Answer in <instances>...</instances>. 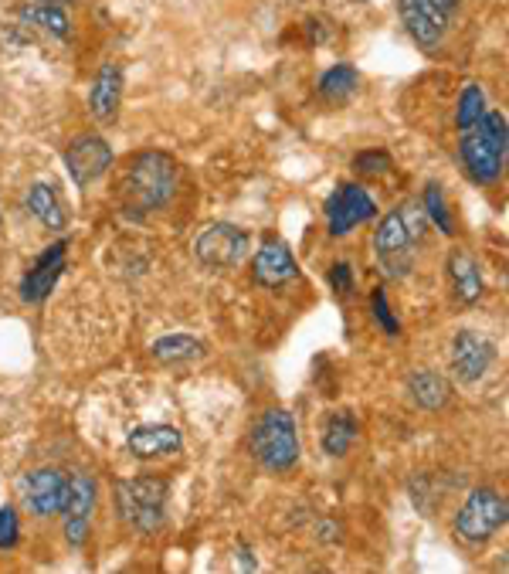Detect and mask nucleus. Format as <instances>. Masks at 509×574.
I'll list each match as a JSON object with an SVG mask.
<instances>
[{"instance_id":"obj_1","label":"nucleus","mask_w":509,"mask_h":574,"mask_svg":"<svg viewBox=\"0 0 509 574\" xmlns=\"http://www.w3.org/2000/svg\"><path fill=\"white\" fill-rule=\"evenodd\" d=\"M177 194V164L174 157L160 150L136 153L129 160L123 184H119V197H123V211L129 218H146L157 214L174 201Z\"/></svg>"},{"instance_id":"obj_2","label":"nucleus","mask_w":509,"mask_h":574,"mask_svg":"<svg viewBox=\"0 0 509 574\" xmlns=\"http://www.w3.org/2000/svg\"><path fill=\"white\" fill-rule=\"evenodd\" d=\"M462 164L479 184H496L506 170L509 157V130L503 113H482L469 130H462Z\"/></svg>"},{"instance_id":"obj_3","label":"nucleus","mask_w":509,"mask_h":574,"mask_svg":"<svg viewBox=\"0 0 509 574\" xmlns=\"http://www.w3.org/2000/svg\"><path fill=\"white\" fill-rule=\"evenodd\" d=\"M116 496V510L123 517V524L133 534L153 537L167 527V496L170 483L160 476H136V479H119L112 486Z\"/></svg>"},{"instance_id":"obj_4","label":"nucleus","mask_w":509,"mask_h":574,"mask_svg":"<svg viewBox=\"0 0 509 574\" xmlns=\"http://www.w3.org/2000/svg\"><path fill=\"white\" fill-rule=\"evenodd\" d=\"M252 452L262 462V469L269 473H289L299 462V435L296 422L286 408H269L258 415V422L252 428Z\"/></svg>"},{"instance_id":"obj_5","label":"nucleus","mask_w":509,"mask_h":574,"mask_svg":"<svg viewBox=\"0 0 509 574\" xmlns=\"http://www.w3.org/2000/svg\"><path fill=\"white\" fill-rule=\"evenodd\" d=\"M509 520V503L503 493L489 490V486H479L465 496V503L459 507L452 520V530H455V541L465 544V547H479L486 544L496 530H503Z\"/></svg>"},{"instance_id":"obj_6","label":"nucleus","mask_w":509,"mask_h":574,"mask_svg":"<svg viewBox=\"0 0 509 574\" xmlns=\"http://www.w3.org/2000/svg\"><path fill=\"white\" fill-rule=\"evenodd\" d=\"M374 255L387 279H404L414 269V238L401 221V211H391L377 221L374 231Z\"/></svg>"},{"instance_id":"obj_7","label":"nucleus","mask_w":509,"mask_h":574,"mask_svg":"<svg viewBox=\"0 0 509 574\" xmlns=\"http://www.w3.org/2000/svg\"><path fill=\"white\" fill-rule=\"evenodd\" d=\"M248 248H252L248 231H241L235 225H211L197 235L194 255H197V262L207 265V269L224 272V269H235V265L245 262Z\"/></svg>"},{"instance_id":"obj_8","label":"nucleus","mask_w":509,"mask_h":574,"mask_svg":"<svg viewBox=\"0 0 509 574\" xmlns=\"http://www.w3.org/2000/svg\"><path fill=\"white\" fill-rule=\"evenodd\" d=\"M377 218V204L370 201V194L360 184H343L336 187L326 201V231L333 238L350 235L353 228H360L364 221Z\"/></svg>"},{"instance_id":"obj_9","label":"nucleus","mask_w":509,"mask_h":574,"mask_svg":"<svg viewBox=\"0 0 509 574\" xmlns=\"http://www.w3.org/2000/svg\"><path fill=\"white\" fill-rule=\"evenodd\" d=\"M448 361H452V374L462 384H476L493 371L496 344L482 337L479 330H459L452 340V350H448Z\"/></svg>"},{"instance_id":"obj_10","label":"nucleus","mask_w":509,"mask_h":574,"mask_svg":"<svg viewBox=\"0 0 509 574\" xmlns=\"http://www.w3.org/2000/svg\"><path fill=\"white\" fill-rule=\"evenodd\" d=\"M65 167L75 184L89 187L112 167V147L96 133H82L65 147Z\"/></svg>"},{"instance_id":"obj_11","label":"nucleus","mask_w":509,"mask_h":574,"mask_svg":"<svg viewBox=\"0 0 509 574\" xmlns=\"http://www.w3.org/2000/svg\"><path fill=\"white\" fill-rule=\"evenodd\" d=\"M65 541L72 547H82L89 541L92 513H96V479L75 473L68 479V500H65Z\"/></svg>"},{"instance_id":"obj_12","label":"nucleus","mask_w":509,"mask_h":574,"mask_svg":"<svg viewBox=\"0 0 509 574\" xmlns=\"http://www.w3.org/2000/svg\"><path fill=\"white\" fill-rule=\"evenodd\" d=\"M24 490V503L34 517H55V513L65 510V500H68V476L58 473V469H34V473L24 476L21 483Z\"/></svg>"},{"instance_id":"obj_13","label":"nucleus","mask_w":509,"mask_h":574,"mask_svg":"<svg viewBox=\"0 0 509 574\" xmlns=\"http://www.w3.org/2000/svg\"><path fill=\"white\" fill-rule=\"evenodd\" d=\"M252 276L258 286L265 289H279L286 286V282H296L299 279V265L292 259L289 245L282 242V238H262V245H258L255 259H252Z\"/></svg>"},{"instance_id":"obj_14","label":"nucleus","mask_w":509,"mask_h":574,"mask_svg":"<svg viewBox=\"0 0 509 574\" xmlns=\"http://www.w3.org/2000/svg\"><path fill=\"white\" fill-rule=\"evenodd\" d=\"M398 11H401L404 28H408V34L414 38V45H421L425 51L442 45V38H445V17H448V14L438 11V7L431 4V0H401Z\"/></svg>"},{"instance_id":"obj_15","label":"nucleus","mask_w":509,"mask_h":574,"mask_svg":"<svg viewBox=\"0 0 509 574\" xmlns=\"http://www.w3.org/2000/svg\"><path fill=\"white\" fill-rule=\"evenodd\" d=\"M65 252H68L65 238L62 242H55L51 248H45V255L34 262V269L21 282L24 303H41V299H48V293L55 289V282L62 279V272H65Z\"/></svg>"},{"instance_id":"obj_16","label":"nucleus","mask_w":509,"mask_h":574,"mask_svg":"<svg viewBox=\"0 0 509 574\" xmlns=\"http://www.w3.org/2000/svg\"><path fill=\"white\" fill-rule=\"evenodd\" d=\"M126 445L136 459L150 462L163 456H177V452L184 449V435H180L174 425H140L129 432Z\"/></svg>"},{"instance_id":"obj_17","label":"nucleus","mask_w":509,"mask_h":574,"mask_svg":"<svg viewBox=\"0 0 509 574\" xmlns=\"http://www.w3.org/2000/svg\"><path fill=\"white\" fill-rule=\"evenodd\" d=\"M445 269H448V282H452L455 306H462V310L476 306L482 299V272H479L476 259H472V252H465V248H452Z\"/></svg>"},{"instance_id":"obj_18","label":"nucleus","mask_w":509,"mask_h":574,"mask_svg":"<svg viewBox=\"0 0 509 574\" xmlns=\"http://www.w3.org/2000/svg\"><path fill=\"white\" fill-rule=\"evenodd\" d=\"M119 102H123V68H119L116 62H106L99 68L96 82H92V96H89L92 116L106 126L116 123Z\"/></svg>"},{"instance_id":"obj_19","label":"nucleus","mask_w":509,"mask_h":574,"mask_svg":"<svg viewBox=\"0 0 509 574\" xmlns=\"http://www.w3.org/2000/svg\"><path fill=\"white\" fill-rule=\"evenodd\" d=\"M24 204H28V211L48 231H65L68 228V211L62 208V197H58V191L51 184H31L28 194H24Z\"/></svg>"},{"instance_id":"obj_20","label":"nucleus","mask_w":509,"mask_h":574,"mask_svg":"<svg viewBox=\"0 0 509 574\" xmlns=\"http://www.w3.org/2000/svg\"><path fill=\"white\" fill-rule=\"evenodd\" d=\"M408 394L418 408L425 411H442L452 398V384L438 371H414L408 378Z\"/></svg>"},{"instance_id":"obj_21","label":"nucleus","mask_w":509,"mask_h":574,"mask_svg":"<svg viewBox=\"0 0 509 574\" xmlns=\"http://www.w3.org/2000/svg\"><path fill=\"white\" fill-rule=\"evenodd\" d=\"M150 354L157 357L160 364H194L207 354V347L194 333H167V337L153 340Z\"/></svg>"},{"instance_id":"obj_22","label":"nucleus","mask_w":509,"mask_h":574,"mask_svg":"<svg viewBox=\"0 0 509 574\" xmlns=\"http://www.w3.org/2000/svg\"><path fill=\"white\" fill-rule=\"evenodd\" d=\"M357 435H360L357 415H353V411H336V415H330V422H326L323 452H326V456H333V459H343L353 449Z\"/></svg>"},{"instance_id":"obj_23","label":"nucleus","mask_w":509,"mask_h":574,"mask_svg":"<svg viewBox=\"0 0 509 574\" xmlns=\"http://www.w3.org/2000/svg\"><path fill=\"white\" fill-rule=\"evenodd\" d=\"M360 89V72L353 65H333L330 72L319 79V99L330 102V106H343L357 96Z\"/></svg>"},{"instance_id":"obj_24","label":"nucleus","mask_w":509,"mask_h":574,"mask_svg":"<svg viewBox=\"0 0 509 574\" xmlns=\"http://www.w3.org/2000/svg\"><path fill=\"white\" fill-rule=\"evenodd\" d=\"M24 21L38 24V28H45L51 38L65 41L68 34H72V21H68V11L65 7H55V4H38V7H24Z\"/></svg>"},{"instance_id":"obj_25","label":"nucleus","mask_w":509,"mask_h":574,"mask_svg":"<svg viewBox=\"0 0 509 574\" xmlns=\"http://www.w3.org/2000/svg\"><path fill=\"white\" fill-rule=\"evenodd\" d=\"M421 211H425V218L438 231H442V235H452V231H455V221H452V211H448V197L442 191V184H435V181L425 184V194H421Z\"/></svg>"},{"instance_id":"obj_26","label":"nucleus","mask_w":509,"mask_h":574,"mask_svg":"<svg viewBox=\"0 0 509 574\" xmlns=\"http://www.w3.org/2000/svg\"><path fill=\"white\" fill-rule=\"evenodd\" d=\"M486 113V92L479 89V85H469V89L462 92L459 99V113H455V119H459V130H469L476 119Z\"/></svg>"},{"instance_id":"obj_27","label":"nucleus","mask_w":509,"mask_h":574,"mask_svg":"<svg viewBox=\"0 0 509 574\" xmlns=\"http://www.w3.org/2000/svg\"><path fill=\"white\" fill-rule=\"evenodd\" d=\"M391 167H394V160L387 150H364L353 157V170H357L360 177H384Z\"/></svg>"},{"instance_id":"obj_28","label":"nucleus","mask_w":509,"mask_h":574,"mask_svg":"<svg viewBox=\"0 0 509 574\" xmlns=\"http://www.w3.org/2000/svg\"><path fill=\"white\" fill-rule=\"evenodd\" d=\"M370 310H374L377 323H381V330H387V333H391V337H398V333H401V323L394 320L391 303H387V293H384V289H374V293H370Z\"/></svg>"},{"instance_id":"obj_29","label":"nucleus","mask_w":509,"mask_h":574,"mask_svg":"<svg viewBox=\"0 0 509 574\" xmlns=\"http://www.w3.org/2000/svg\"><path fill=\"white\" fill-rule=\"evenodd\" d=\"M17 537H21L17 510L14 507H0V551H11V547H17Z\"/></svg>"},{"instance_id":"obj_30","label":"nucleus","mask_w":509,"mask_h":574,"mask_svg":"<svg viewBox=\"0 0 509 574\" xmlns=\"http://www.w3.org/2000/svg\"><path fill=\"white\" fill-rule=\"evenodd\" d=\"M326 279H330V289L336 296H350L353 293V269L347 262H333L330 272H326Z\"/></svg>"},{"instance_id":"obj_31","label":"nucleus","mask_w":509,"mask_h":574,"mask_svg":"<svg viewBox=\"0 0 509 574\" xmlns=\"http://www.w3.org/2000/svg\"><path fill=\"white\" fill-rule=\"evenodd\" d=\"M238 554H241V558H238V561H241V568H245V571H248V568H255V554H252V551H248V547H245V544H241V547H238Z\"/></svg>"},{"instance_id":"obj_32","label":"nucleus","mask_w":509,"mask_h":574,"mask_svg":"<svg viewBox=\"0 0 509 574\" xmlns=\"http://www.w3.org/2000/svg\"><path fill=\"white\" fill-rule=\"evenodd\" d=\"M431 4H435V7H438V11H442V14H448V11H455V7H459L462 0H431Z\"/></svg>"},{"instance_id":"obj_33","label":"nucleus","mask_w":509,"mask_h":574,"mask_svg":"<svg viewBox=\"0 0 509 574\" xmlns=\"http://www.w3.org/2000/svg\"><path fill=\"white\" fill-rule=\"evenodd\" d=\"M38 4H55V7H68L72 0H38Z\"/></svg>"}]
</instances>
